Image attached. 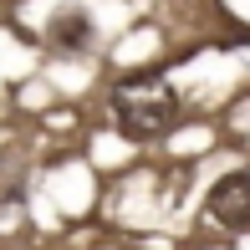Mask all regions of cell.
I'll use <instances>...</instances> for the list:
<instances>
[{
  "instance_id": "1",
  "label": "cell",
  "mask_w": 250,
  "mask_h": 250,
  "mask_svg": "<svg viewBox=\"0 0 250 250\" xmlns=\"http://www.w3.org/2000/svg\"><path fill=\"white\" fill-rule=\"evenodd\" d=\"M107 102H112L118 133L133 138V143H148V138H158V133H168L179 123V92H174V82H168L158 66L128 72L118 87H112Z\"/></svg>"
},
{
  "instance_id": "2",
  "label": "cell",
  "mask_w": 250,
  "mask_h": 250,
  "mask_svg": "<svg viewBox=\"0 0 250 250\" xmlns=\"http://www.w3.org/2000/svg\"><path fill=\"white\" fill-rule=\"evenodd\" d=\"M204 209L214 214V225H225V230H250V174H225L220 184L209 189V199H204Z\"/></svg>"
},
{
  "instance_id": "3",
  "label": "cell",
  "mask_w": 250,
  "mask_h": 250,
  "mask_svg": "<svg viewBox=\"0 0 250 250\" xmlns=\"http://www.w3.org/2000/svg\"><path fill=\"white\" fill-rule=\"evenodd\" d=\"M46 41L62 46V51H82L87 41H92V16H87V10H62V16L51 21Z\"/></svg>"
}]
</instances>
